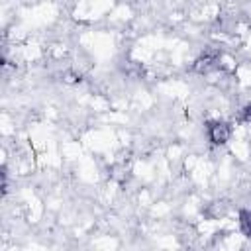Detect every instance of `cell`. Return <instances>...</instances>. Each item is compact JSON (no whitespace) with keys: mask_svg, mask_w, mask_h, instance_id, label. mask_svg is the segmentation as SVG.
Returning <instances> with one entry per match:
<instances>
[{"mask_svg":"<svg viewBox=\"0 0 251 251\" xmlns=\"http://www.w3.org/2000/svg\"><path fill=\"white\" fill-rule=\"evenodd\" d=\"M206 135H208L210 143L224 145L231 137V126L227 122H224V120H212V122L206 124Z\"/></svg>","mask_w":251,"mask_h":251,"instance_id":"1","label":"cell"},{"mask_svg":"<svg viewBox=\"0 0 251 251\" xmlns=\"http://www.w3.org/2000/svg\"><path fill=\"white\" fill-rule=\"evenodd\" d=\"M239 229L245 237L251 239V210H241L239 212Z\"/></svg>","mask_w":251,"mask_h":251,"instance_id":"3","label":"cell"},{"mask_svg":"<svg viewBox=\"0 0 251 251\" xmlns=\"http://www.w3.org/2000/svg\"><path fill=\"white\" fill-rule=\"evenodd\" d=\"M220 63H222V55H220L216 49H206V51L194 61L192 69H194V73H198V75H210V73H214V71L220 69Z\"/></svg>","mask_w":251,"mask_h":251,"instance_id":"2","label":"cell"}]
</instances>
